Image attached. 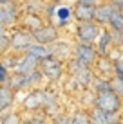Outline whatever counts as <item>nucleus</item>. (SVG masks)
<instances>
[{
  "label": "nucleus",
  "instance_id": "nucleus-1",
  "mask_svg": "<svg viewBox=\"0 0 123 124\" xmlns=\"http://www.w3.org/2000/svg\"><path fill=\"white\" fill-rule=\"evenodd\" d=\"M65 70H67V74H69V78L73 79L82 90L91 88L92 81H94V78H96L94 70H92L91 67L80 63L78 59H74V58H71L69 61L65 63Z\"/></svg>",
  "mask_w": 123,
  "mask_h": 124
},
{
  "label": "nucleus",
  "instance_id": "nucleus-22",
  "mask_svg": "<svg viewBox=\"0 0 123 124\" xmlns=\"http://www.w3.org/2000/svg\"><path fill=\"white\" fill-rule=\"evenodd\" d=\"M69 113H71L73 124H91V121H89V112L83 106H76L73 112H69Z\"/></svg>",
  "mask_w": 123,
  "mask_h": 124
},
{
  "label": "nucleus",
  "instance_id": "nucleus-16",
  "mask_svg": "<svg viewBox=\"0 0 123 124\" xmlns=\"http://www.w3.org/2000/svg\"><path fill=\"white\" fill-rule=\"evenodd\" d=\"M94 47H96V50H98L100 58H109L111 50L114 49V47H112V40H111V29H109V27L101 29V34H100L98 40H96Z\"/></svg>",
  "mask_w": 123,
  "mask_h": 124
},
{
  "label": "nucleus",
  "instance_id": "nucleus-5",
  "mask_svg": "<svg viewBox=\"0 0 123 124\" xmlns=\"http://www.w3.org/2000/svg\"><path fill=\"white\" fill-rule=\"evenodd\" d=\"M101 29L96 22H82L76 23L74 31H73V38L76 43H87V45H94L96 40L100 38Z\"/></svg>",
  "mask_w": 123,
  "mask_h": 124
},
{
  "label": "nucleus",
  "instance_id": "nucleus-36",
  "mask_svg": "<svg viewBox=\"0 0 123 124\" xmlns=\"http://www.w3.org/2000/svg\"><path fill=\"white\" fill-rule=\"evenodd\" d=\"M116 124H123V121H120V122H116Z\"/></svg>",
  "mask_w": 123,
  "mask_h": 124
},
{
  "label": "nucleus",
  "instance_id": "nucleus-10",
  "mask_svg": "<svg viewBox=\"0 0 123 124\" xmlns=\"http://www.w3.org/2000/svg\"><path fill=\"white\" fill-rule=\"evenodd\" d=\"M33 38H35L36 43H42V45H47L51 47L53 43H56L58 40H62V31L53 23H45L44 27H40L36 32H33Z\"/></svg>",
  "mask_w": 123,
  "mask_h": 124
},
{
  "label": "nucleus",
  "instance_id": "nucleus-33",
  "mask_svg": "<svg viewBox=\"0 0 123 124\" xmlns=\"http://www.w3.org/2000/svg\"><path fill=\"white\" fill-rule=\"evenodd\" d=\"M4 34H9V29H6V27L0 25V36H4Z\"/></svg>",
  "mask_w": 123,
  "mask_h": 124
},
{
  "label": "nucleus",
  "instance_id": "nucleus-27",
  "mask_svg": "<svg viewBox=\"0 0 123 124\" xmlns=\"http://www.w3.org/2000/svg\"><path fill=\"white\" fill-rule=\"evenodd\" d=\"M7 52H11V41H9V34H4V36H0V59Z\"/></svg>",
  "mask_w": 123,
  "mask_h": 124
},
{
  "label": "nucleus",
  "instance_id": "nucleus-29",
  "mask_svg": "<svg viewBox=\"0 0 123 124\" xmlns=\"http://www.w3.org/2000/svg\"><path fill=\"white\" fill-rule=\"evenodd\" d=\"M51 124H73V121H71V113L69 112H62L60 115H56V117L51 119Z\"/></svg>",
  "mask_w": 123,
  "mask_h": 124
},
{
  "label": "nucleus",
  "instance_id": "nucleus-31",
  "mask_svg": "<svg viewBox=\"0 0 123 124\" xmlns=\"http://www.w3.org/2000/svg\"><path fill=\"white\" fill-rule=\"evenodd\" d=\"M76 2H83V4H91V6H96V4H100L101 0H76Z\"/></svg>",
  "mask_w": 123,
  "mask_h": 124
},
{
  "label": "nucleus",
  "instance_id": "nucleus-12",
  "mask_svg": "<svg viewBox=\"0 0 123 124\" xmlns=\"http://www.w3.org/2000/svg\"><path fill=\"white\" fill-rule=\"evenodd\" d=\"M71 11H73V20L76 23L94 22V6H91V4H83L74 0V4L71 6Z\"/></svg>",
  "mask_w": 123,
  "mask_h": 124
},
{
  "label": "nucleus",
  "instance_id": "nucleus-15",
  "mask_svg": "<svg viewBox=\"0 0 123 124\" xmlns=\"http://www.w3.org/2000/svg\"><path fill=\"white\" fill-rule=\"evenodd\" d=\"M38 67H40V59H36L35 56L24 52V54L18 56V61H16L13 72H16V74H29V72L36 70Z\"/></svg>",
  "mask_w": 123,
  "mask_h": 124
},
{
  "label": "nucleus",
  "instance_id": "nucleus-32",
  "mask_svg": "<svg viewBox=\"0 0 123 124\" xmlns=\"http://www.w3.org/2000/svg\"><path fill=\"white\" fill-rule=\"evenodd\" d=\"M20 0H0V6H4V4H18Z\"/></svg>",
  "mask_w": 123,
  "mask_h": 124
},
{
  "label": "nucleus",
  "instance_id": "nucleus-11",
  "mask_svg": "<svg viewBox=\"0 0 123 124\" xmlns=\"http://www.w3.org/2000/svg\"><path fill=\"white\" fill-rule=\"evenodd\" d=\"M87 112H89V121H91V124H116V122L123 121V115H114V113L103 112V110L96 108V106L87 108Z\"/></svg>",
  "mask_w": 123,
  "mask_h": 124
},
{
  "label": "nucleus",
  "instance_id": "nucleus-23",
  "mask_svg": "<svg viewBox=\"0 0 123 124\" xmlns=\"http://www.w3.org/2000/svg\"><path fill=\"white\" fill-rule=\"evenodd\" d=\"M22 121H24V113L16 108L2 113V122L4 124H22Z\"/></svg>",
  "mask_w": 123,
  "mask_h": 124
},
{
  "label": "nucleus",
  "instance_id": "nucleus-35",
  "mask_svg": "<svg viewBox=\"0 0 123 124\" xmlns=\"http://www.w3.org/2000/svg\"><path fill=\"white\" fill-rule=\"evenodd\" d=\"M0 124H4V122H2V115H0Z\"/></svg>",
  "mask_w": 123,
  "mask_h": 124
},
{
  "label": "nucleus",
  "instance_id": "nucleus-14",
  "mask_svg": "<svg viewBox=\"0 0 123 124\" xmlns=\"http://www.w3.org/2000/svg\"><path fill=\"white\" fill-rule=\"evenodd\" d=\"M73 45L74 43H71V41H67L65 38H62V40H58L56 43H53L49 49H51V52H53V58L67 63L71 58H73Z\"/></svg>",
  "mask_w": 123,
  "mask_h": 124
},
{
  "label": "nucleus",
  "instance_id": "nucleus-3",
  "mask_svg": "<svg viewBox=\"0 0 123 124\" xmlns=\"http://www.w3.org/2000/svg\"><path fill=\"white\" fill-rule=\"evenodd\" d=\"M92 106L103 110V112L114 113V115H121L123 113V99L114 90L94 93V102H92Z\"/></svg>",
  "mask_w": 123,
  "mask_h": 124
},
{
  "label": "nucleus",
  "instance_id": "nucleus-34",
  "mask_svg": "<svg viewBox=\"0 0 123 124\" xmlns=\"http://www.w3.org/2000/svg\"><path fill=\"white\" fill-rule=\"evenodd\" d=\"M45 2H49V4H63L65 0H45Z\"/></svg>",
  "mask_w": 123,
  "mask_h": 124
},
{
  "label": "nucleus",
  "instance_id": "nucleus-38",
  "mask_svg": "<svg viewBox=\"0 0 123 124\" xmlns=\"http://www.w3.org/2000/svg\"><path fill=\"white\" fill-rule=\"evenodd\" d=\"M120 7H121V9H123V6H120Z\"/></svg>",
  "mask_w": 123,
  "mask_h": 124
},
{
  "label": "nucleus",
  "instance_id": "nucleus-20",
  "mask_svg": "<svg viewBox=\"0 0 123 124\" xmlns=\"http://www.w3.org/2000/svg\"><path fill=\"white\" fill-rule=\"evenodd\" d=\"M45 6H47L45 0H22V4H20L24 13H35V15H42V16H44Z\"/></svg>",
  "mask_w": 123,
  "mask_h": 124
},
{
  "label": "nucleus",
  "instance_id": "nucleus-25",
  "mask_svg": "<svg viewBox=\"0 0 123 124\" xmlns=\"http://www.w3.org/2000/svg\"><path fill=\"white\" fill-rule=\"evenodd\" d=\"M91 90L94 92V93L112 90V86H111V79H103V78H98V76H96L94 81H92V85H91Z\"/></svg>",
  "mask_w": 123,
  "mask_h": 124
},
{
  "label": "nucleus",
  "instance_id": "nucleus-39",
  "mask_svg": "<svg viewBox=\"0 0 123 124\" xmlns=\"http://www.w3.org/2000/svg\"><path fill=\"white\" fill-rule=\"evenodd\" d=\"M121 115H123V113H121Z\"/></svg>",
  "mask_w": 123,
  "mask_h": 124
},
{
  "label": "nucleus",
  "instance_id": "nucleus-13",
  "mask_svg": "<svg viewBox=\"0 0 123 124\" xmlns=\"http://www.w3.org/2000/svg\"><path fill=\"white\" fill-rule=\"evenodd\" d=\"M45 23H47V22H45V18L42 15H35V13H22L20 22H18V27L33 34V32H36L40 27H44Z\"/></svg>",
  "mask_w": 123,
  "mask_h": 124
},
{
  "label": "nucleus",
  "instance_id": "nucleus-24",
  "mask_svg": "<svg viewBox=\"0 0 123 124\" xmlns=\"http://www.w3.org/2000/svg\"><path fill=\"white\" fill-rule=\"evenodd\" d=\"M22 124H51V121L42 112H36V113H24Z\"/></svg>",
  "mask_w": 123,
  "mask_h": 124
},
{
  "label": "nucleus",
  "instance_id": "nucleus-21",
  "mask_svg": "<svg viewBox=\"0 0 123 124\" xmlns=\"http://www.w3.org/2000/svg\"><path fill=\"white\" fill-rule=\"evenodd\" d=\"M27 54H31V56H35L36 59H40V61H44V59H49L53 58V52H51V49L47 45H42V43H33L31 47H29L27 50H25Z\"/></svg>",
  "mask_w": 123,
  "mask_h": 124
},
{
  "label": "nucleus",
  "instance_id": "nucleus-19",
  "mask_svg": "<svg viewBox=\"0 0 123 124\" xmlns=\"http://www.w3.org/2000/svg\"><path fill=\"white\" fill-rule=\"evenodd\" d=\"M94 74L98 78H103V79H112L114 78V70H112V61L109 58H98L96 65L92 67Z\"/></svg>",
  "mask_w": 123,
  "mask_h": 124
},
{
  "label": "nucleus",
  "instance_id": "nucleus-8",
  "mask_svg": "<svg viewBox=\"0 0 123 124\" xmlns=\"http://www.w3.org/2000/svg\"><path fill=\"white\" fill-rule=\"evenodd\" d=\"M73 58L78 59L80 63H83V65L87 67H94L96 61H98V50H96L94 45H87V43H76L73 45Z\"/></svg>",
  "mask_w": 123,
  "mask_h": 124
},
{
  "label": "nucleus",
  "instance_id": "nucleus-2",
  "mask_svg": "<svg viewBox=\"0 0 123 124\" xmlns=\"http://www.w3.org/2000/svg\"><path fill=\"white\" fill-rule=\"evenodd\" d=\"M45 102H47V86L33 88V90L25 92L18 110L22 113H36L45 108Z\"/></svg>",
  "mask_w": 123,
  "mask_h": 124
},
{
  "label": "nucleus",
  "instance_id": "nucleus-18",
  "mask_svg": "<svg viewBox=\"0 0 123 124\" xmlns=\"http://www.w3.org/2000/svg\"><path fill=\"white\" fill-rule=\"evenodd\" d=\"M6 85L16 93V95H18V93H22V92H29V85H27V78H25V74H16V72H11L9 81H7Z\"/></svg>",
  "mask_w": 123,
  "mask_h": 124
},
{
  "label": "nucleus",
  "instance_id": "nucleus-7",
  "mask_svg": "<svg viewBox=\"0 0 123 124\" xmlns=\"http://www.w3.org/2000/svg\"><path fill=\"white\" fill-rule=\"evenodd\" d=\"M22 13L24 11L20 7V4H4V6H0V25L11 31L13 27L18 25Z\"/></svg>",
  "mask_w": 123,
  "mask_h": 124
},
{
  "label": "nucleus",
  "instance_id": "nucleus-28",
  "mask_svg": "<svg viewBox=\"0 0 123 124\" xmlns=\"http://www.w3.org/2000/svg\"><path fill=\"white\" fill-rule=\"evenodd\" d=\"M111 40L114 49H123V32L121 31H114L111 29Z\"/></svg>",
  "mask_w": 123,
  "mask_h": 124
},
{
  "label": "nucleus",
  "instance_id": "nucleus-30",
  "mask_svg": "<svg viewBox=\"0 0 123 124\" xmlns=\"http://www.w3.org/2000/svg\"><path fill=\"white\" fill-rule=\"evenodd\" d=\"M9 76H11V70L6 67V63L0 59V85H6L9 81Z\"/></svg>",
  "mask_w": 123,
  "mask_h": 124
},
{
  "label": "nucleus",
  "instance_id": "nucleus-4",
  "mask_svg": "<svg viewBox=\"0 0 123 124\" xmlns=\"http://www.w3.org/2000/svg\"><path fill=\"white\" fill-rule=\"evenodd\" d=\"M40 72L42 76H44L45 83L49 85H58L63 81V76H65V63L60 61V59L56 58H49V59H44V61H40Z\"/></svg>",
  "mask_w": 123,
  "mask_h": 124
},
{
  "label": "nucleus",
  "instance_id": "nucleus-37",
  "mask_svg": "<svg viewBox=\"0 0 123 124\" xmlns=\"http://www.w3.org/2000/svg\"><path fill=\"white\" fill-rule=\"evenodd\" d=\"M0 115H2V110H0Z\"/></svg>",
  "mask_w": 123,
  "mask_h": 124
},
{
  "label": "nucleus",
  "instance_id": "nucleus-26",
  "mask_svg": "<svg viewBox=\"0 0 123 124\" xmlns=\"http://www.w3.org/2000/svg\"><path fill=\"white\" fill-rule=\"evenodd\" d=\"M109 29H114V31H121L123 32V9L118 7L116 15L112 16L111 23H109Z\"/></svg>",
  "mask_w": 123,
  "mask_h": 124
},
{
  "label": "nucleus",
  "instance_id": "nucleus-6",
  "mask_svg": "<svg viewBox=\"0 0 123 124\" xmlns=\"http://www.w3.org/2000/svg\"><path fill=\"white\" fill-rule=\"evenodd\" d=\"M9 41H11V52L24 54L29 47L35 43V38H33L31 32L24 31V29H20L16 25V27H13L9 31Z\"/></svg>",
  "mask_w": 123,
  "mask_h": 124
},
{
  "label": "nucleus",
  "instance_id": "nucleus-17",
  "mask_svg": "<svg viewBox=\"0 0 123 124\" xmlns=\"http://www.w3.org/2000/svg\"><path fill=\"white\" fill-rule=\"evenodd\" d=\"M15 104H16V93L7 85H0V110H2V113L13 110Z\"/></svg>",
  "mask_w": 123,
  "mask_h": 124
},
{
  "label": "nucleus",
  "instance_id": "nucleus-9",
  "mask_svg": "<svg viewBox=\"0 0 123 124\" xmlns=\"http://www.w3.org/2000/svg\"><path fill=\"white\" fill-rule=\"evenodd\" d=\"M116 11H118V6H114L111 0H101L100 4L94 6V22L100 27H109Z\"/></svg>",
  "mask_w": 123,
  "mask_h": 124
}]
</instances>
